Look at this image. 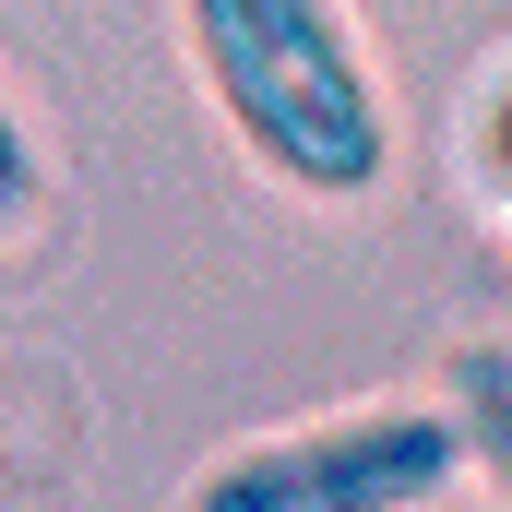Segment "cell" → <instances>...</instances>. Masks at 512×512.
I'll return each instance as SVG.
<instances>
[{
    "label": "cell",
    "instance_id": "5b68a950",
    "mask_svg": "<svg viewBox=\"0 0 512 512\" xmlns=\"http://www.w3.org/2000/svg\"><path fill=\"white\" fill-rule=\"evenodd\" d=\"M36 191H48V155H36V131H24V108L0 96V239L36 215Z\"/></svg>",
    "mask_w": 512,
    "mask_h": 512
},
{
    "label": "cell",
    "instance_id": "7a4b0ae2",
    "mask_svg": "<svg viewBox=\"0 0 512 512\" xmlns=\"http://www.w3.org/2000/svg\"><path fill=\"white\" fill-rule=\"evenodd\" d=\"M465 477L477 465H465L453 393H370L298 429H251L179 489V512H429Z\"/></svg>",
    "mask_w": 512,
    "mask_h": 512
},
{
    "label": "cell",
    "instance_id": "277c9868",
    "mask_svg": "<svg viewBox=\"0 0 512 512\" xmlns=\"http://www.w3.org/2000/svg\"><path fill=\"white\" fill-rule=\"evenodd\" d=\"M465 179H477V203L512 227V60L477 84V108H465Z\"/></svg>",
    "mask_w": 512,
    "mask_h": 512
},
{
    "label": "cell",
    "instance_id": "3957f363",
    "mask_svg": "<svg viewBox=\"0 0 512 512\" xmlns=\"http://www.w3.org/2000/svg\"><path fill=\"white\" fill-rule=\"evenodd\" d=\"M441 393H453V417H465L477 489L512 512V346H453V358H441Z\"/></svg>",
    "mask_w": 512,
    "mask_h": 512
},
{
    "label": "cell",
    "instance_id": "6da1fadb",
    "mask_svg": "<svg viewBox=\"0 0 512 512\" xmlns=\"http://www.w3.org/2000/svg\"><path fill=\"white\" fill-rule=\"evenodd\" d=\"M179 36L262 179L298 203H370L393 179V96L346 0H179Z\"/></svg>",
    "mask_w": 512,
    "mask_h": 512
}]
</instances>
